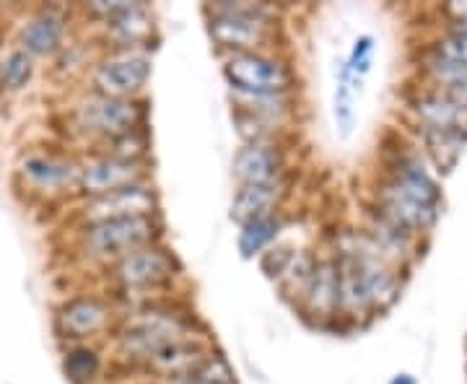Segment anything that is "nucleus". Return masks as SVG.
I'll use <instances>...</instances> for the list:
<instances>
[{
	"instance_id": "25",
	"label": "nucleus",
	"mask_w": 467,
	"mask_h": 384,
	"mask_svg": "<svg viewBox=\"0 0 467 384\" xmlns=\"http://www.w3.org/2000/svg\"><path fill=\"white\" fill-rule=\"evenodd\" d=\"M101 358L99 353L94 348H86V346H78L73 351L66 353V361H63V371L70 379V384H88L94 382L99 377Z\"/></svg>"
},
{
	"instance_id": "29",
	"label": "nucleus",
	"mask_w": 467,
	"mask_h": 384,
	"mask_svg": "<svg viewBox=\"0 0 467 384\" xmlns=\"http://www.w3.org/2000/svg\"><path fill=\"white\" fill-rule=\"evenodd\" d=\"M434 50L467 67V32H447L434 42Z\"/></svg>"
},
{
	"instance_id": "2",
	"label": "nucleus",
	"mask_w": 467,
	"mask_h": 384,
	"mask_svg": "<svg viewBox=\"0 0 467 384\" xmlns=\"http://www.w3.org/2000/svg\"><path fill=\"white\" fill-rule=\"evenodd\" d=\"M223 78L247 99L284 97L294 86V73L281 57L265 52H234L223 63Z\"/></svg>"
},
{
	"instance_id": "11",
	"label": "nucleus",
	"mask_w": 467,
	"mask_h": 384,
	"mask_svg": "<svg viewBox=\"0 0 467 384\" xmlns=\"http://www.w3.org/2000/svg\"><path fill=\"white\" fill-rule=\"evenodd\" d=\"M140 177H143V169L130 156H104L81 169L78 182L91 198H101L122 187L140 184Z\"/></svg>"
},
{
	"instance_id": "3",
	"label": "nucleus",
	"mask_w": 467,
	"mask_h": 384,
	"mask_svg": "<svg viewBox=\"0 0 467 384\" xmlns=\"http://www.w3.org/2000/svg\"><path fill=\"white\" fill-rule=\"evenodd\" d=\"M273 21L263 5L218 3L208 18V32L218 47L234 52H257L267 42Z\"/></svg>"
},
{
	"instance_id": "23",
	"label": "nucleus",
	"mask_w": 467,
	"mask_h": 384,
	"mask_svg": "<svg viewBox=\"0 0 467 384\" xmlns=\"http://www.w3.org/2000/svg\"><path fill=\"white\" fill-rule=\"evenodd\" d=\"M281 229H284V221L278 216L260 218V221H252L247 226H239V236H236L239 254H242L244 260L260 257V254L278 239Z\"/></svg>"
},
{
	"instance_id": "14",
	"label": "nucleus",
	"mask_w": 467,
	"mask_h": 384,
	"mask_svg": "<svg viewBox=\"0 0 467 384\" xmlns=\"http://www.w3.org/2000/svg\"><path fill=\"white\" fill-rule=\"evenodd\" d=\"M156 192L146 187V184H130L122 187L117 192L101 195V198H91L86 211L94 221L101 218H117V216H153L156 213Z\"/></svg>"
},
{
	"instance_id": "18",
	"label": "nucleus",
	"mask_w": 467,
	"mask_h": 384,
	"mask_svg": "<svg viewBox=\"0 0 467 384\" xmlns=\"http://www.w3.org/2000/svg\"><path fill=\"white\" fill-rule=\"evenodd\" d=\"M281 198L278 184H239L232 201V221L239 226H247L252 221L275 216V205Z\"/></svg>"
},
{
	"instance_id": "21",
	"label": "nucleus",
	"mask_w": 467,
	"mask_h": 384,
	"mask_svg": "<svg viewBox=\"0 0 467 384\" xmlns=\"http://www.w3.org/2000/svg\"><path fill=\"white\" fill-rule=\"evenodd\" d=\"M63 32H66L63 16L55 11H42L24 29V36H21L24 50L29 55H52L63 42Z\"/></svg>"
},
{
	"instance_id": "28",
	"label": "nucleus",
	"mask_w": 467,
	"mask_h": 384,
	"mask_svg": "<svg viewBox=\"0 0 467 384\" xmlns=\"http://www.w3.org/2000/svg\"><path fill=\"white\" fill-rule=\"evenodd\" d=\"M371 63H374V36H371V34H361V36L353 42V50H350L348 60H346L343 66L348 67L356 78L367 81Z\"/></svg>"
},
{
	"instance_id": "16",
	"label": "nucleus",
	"mask_w": 467,
	"mask_h": 384,
	"mask_svg": "<svg viewBox=\"0 0 467 384\" xmlns=\"http://www.w3.org/2000/svg\"><path fill=\"white\" fill-rule=\"evenodd\" d=\"M107 322H109V306L94 296L67 301L57 315V327L63 337H76V340L97 335L107 327Z\"/></svg>"
},
{
	"instance_id": "12",
	"label": "nucleus",
	"mask_w": 467,
	"mask_h": 384,
	"mask_svg": "<svg viewBox=\"0 0 467 384\" xmlns=\"http://www.w3.org/2000/svg\"><path fill=\"white\" fill-rule=\"evenodd\" d=\"M232 171L239 184H278V177L284 171V156L265 140L247 143L236 150Z\"/></svg>"
},
{
	"instance_id": "19",
	"label": "nucleus",
	"mask_w": 467,
	"mask_h": 384,
	"mask_svg": "<svg viewBox=\"0 0 467 384\" xmlns=\"http://www.w3.org/2000/svg\"><path fill=\"white\" fill-rule=\"evenodd\" d=\"M304 304L315 317H333L340 312V278L337 263H317L312 281L304 291Z\"/></svg>"
},
{
	"instance_id": "30",
	"label": "nucleus",
	"mask_w": 467,
	"mask_h": 384,
	"mask_svg": "<svg viewBox=\"0 0 467 384\" xmlns=\"http://www.w3.org/2000/svg\"><path fill=\"white\" fill-rule=\"evenodd\" d=\"M441 16L450 21L447 32H467V3H447V5H441Z\"/></svg>"
},
{
	"instance_id": "31",
	"label": "nucleus",
	"mask_w": 467,
	"mask_h": 384,
	"mask_svg": "<svg viewBox=\"0 0 467 384\" xmlns=\"http://www.w3.org/2000/svg\"><path fill=\"white\" fill-rule=\"evenodd\" d=\"M389 384H418V379L413 374H405V371H402V374H395V377L389 379Z\"/></svg>"
},
{
	"instance_id": "24",
	"label": "nucleus",
	"mask_w": 467,
	"mask_h": 384,
	"mask_svg": "<svg viewBox=\"0 0 467 384\" xmlns=\"http://www.w3.org/2000/svg\"><path fill=\"white\" fill-rule=\"evenodd\" d=\"M232 364L221 353H205L201 361L182 377H177L174 384H236Z\"/></svg>"
},
{
	"instance_id": "15",
	"label": "nucleus",
	"mask_w": 467,
	"mask_h": 384,
	"mask_svg": "<svg viewBox=\"0 0 467 384\" xmlns=\"http://www.w3.org/2000/svg\"><path fill=\"white\" fill-rule=\"evenodd\" d=\"M418 146L423 149L436 177H447L460 164L467 149V130H434L416 128Z\"/></svg>"
},
{
	"instance_id": "8",
	"label": "nucleus",
	"mask_w": 467,
	"mask_h": 384,
	"mask_svg": "<svg viewBox=\"0 0 467 384\" xmlns=\"http://www.w3.org/2000/svg\"><path fill=\"white\" fill-rule=\"evenodd\" d=\"M140 119V109L133 99H115V97H101L81 104L78 109V125L86 133L107 135V138H125L135 130Z\"/></svg>"
},
{
	"instance_id": "1",
	"label": "nucleus",
	"mask_w": 467,
	"mask_h": 384,
	"mask_svg": "<svg viewBox=\"0 0 467 384\" xmlns=\"http://www.w3.org/2000/svg\"><path fill=\"white\" fill-rule=\"evenodd\" d=\"M353 244L337 254L340 312L382 315L402 294L400 267L387 263L368 234H350Z\"/></svg>"
},
{
	"instance_id": "6",
	"label": "nucleus",
	"mask_w": 467,
	"mask_h": 384,
	"mask_svg": "<svg viewBox=\"0 0 467 384\" xmlns=\"http://www.w3.org/2000/svg\"><path fill=\"white\" fill-rule=\"evenodd\" d=\"M413 128L434 130H467V104L451 99L434 86H418L405 99Z\"/></svg>"
},
{
	"instance_id": "9",
	"label": "nucleus",
	"mask_w": 467,
	"mask_h": 384,
	"mask_svg": "<svg viewBox=\"0 0 467 384\" xmlns=\"http://www.w3.org/2000/svg\"><path fill=\"white\" fill-rule=\"evenodd\" d=\"M174 273H177L174 257L156 244L130 252L117 263V278L125 288H156L171 281Z\"/></svg>"
},
{
	"instance_id": "5",
	"label": "nucleus",
	"mask_w": 467,
	"mask_h": 384,
	"mask_svg": "<svg viewBox=\"0 0 467 384\" xmlns=\"http://www.w3.org/2000/svg\"><path fill=\"white\" fill-rule=\"evenodd\" d=\"M384 180L395 184L405 195L416 198V201L441 208L444 195H441L439 177L423 161V156H420V150H416V146H405V149L395 150V156L387 164V177Z\"/></svg>"
},
{
	"instance_id": "26",
	"label": "nucleus",
	"mask_w": 467,
	"mask_h": 384,
	"mask_svg": "<svg viewBox=\"0 0 467 384\" xmlns=\"http://www.w3.org/2000/svg\"><path fill=\"white\" fill-rule=\"evenodd\" d=\"M333 118L340 138H350L353 128H356V94H353V86L348 84L346 76L337 73V84H335L333 94Z\"/></svg>"
},
{
	"instance_id": "22",
	"label": "nucleus",
	"mask_w": 467,
	"mask_h": 384,
	"mask_svg": "<svg viewBox=\"0 0 467 384\" xmlns=\"http://www.w3.org/2000/svg\"><path fill=\"white\" fill-rule=\"evenodd\" d=\"M24 174L39 187H63L81 177V169L73 161L57 159V156H32L24 161Z\"/></svg>"
},
{
	"instance_id": "13",
	"label": "nucleus",
	"mask_w": 467,
	"mask_h": 384,
	"mask_svg": "<svg viewBox=\"0 0 467 384\" xmlns=\"http://www.w3.org/2000/svg\"><path fill=\"white\" fill-rule=\"evenodd\" d=\"M94 11L104 14L109 36L125 47L143 42L153 29V18L143 3H97Z\"/></svg>"
},
{
	"instance_id": "4",
	"label": "nucleus",
	"mask_w": 467,
	"mask_h": 384,
	"mask_svg": "<svg viewBox=\"0 0 467 384\" xmlns=\"http://www.w3.org/2000/svg\"><path fill=\"white\" fill-rule=\"evenodd\" d=\"M161 223L153 216H117L91 221L84 232L86 250L97 257H125L130 252L153 244Z\"/></svg>"
},
{
	"instance_id": "17",
	"label": "nucleus",
	"mask_w": 467,
	"mask_h": 384,
	"mask_svg": "<svg viewBox=\"0 0 467 384\" xmlns=\"http://www.w3.org/2000/svg\"><path fill=\"white\" fill-rule=\"evenodd\" d=\"M420 73L426 78V86H434L439 91L450 94L451 99L467 104V67L462 63L429 47L420 57Z\"/></svg>"
},
{
	"instance_id": "27",
	"label": "nucleus",
	"mask_w": 467,
	"mask_h": 384,
	"mask_svg": "<svg viewBox=\"0 0 467 384\" xmlns=\"http://www.w3.org/2000/svg\"><path fill=\"white\" fill-rule=\"evenodd\" d=\"M34 60L26 50L11 52L3 63H0V84L8 91H18L32 81Z\"/></svg>"
},
{
	"instance_id": "20",
	"label": "nucleus",
	"mask_w": 467,
	"mask_h": 384,
	"mask_svg": "<svg viewBox=\"0 0 467 384\" xmlns=\"http://www.w3.org/2000/svg\"><path fill=\"white\" fill-rule=\"evenodd\" d=\"M202 356H205V348H202L201 343L184 335L180 340L164 346L159 353H153L149 358V364L156 371H161L164 377L177 379V377H182L184 371H190V368L195 367Z\"/></svg>"
},
{
	"instance_id": "7",
	"label": "nucleus",
	"mask_w": 467,
	"mask_h": 384,
	"mask_svg": "<svg viewBox=\"0 0 467 384\" xmlns=\"http://www.w3.org/2000/svg\"><path fill=\"white\" fill-rule=\"evenodd\" d=\"M180 337H184V325L174 315L149 312L125 327V333L119 335V348L133 358L149 361L153 353H159Z\"/></svg>"
},
{
	"instance_id": "10",
	"label": "nucleus",
	"mask_w": 467,
	"mask_h": 384,
	"mask_svg": "<svg viewBox=\"0 0 467 384\" xmlns=\"http://www.w3.org/2000/svg\"><path fill=\"white\" fill-rule=\"evenodd\" d=\"M150 78V60L146 55H119L97 67L94 84L101 97L130 99Z\"/></svg>"
}]
</instances>
